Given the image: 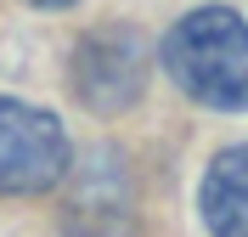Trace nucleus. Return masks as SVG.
I'll return each instance as SVG.
<instances>
[{
    "mask_svg": "<svg viewBox=\"0 0 248 237\" xmlns=\"http://www.w3.org/2000/svg\"><path fill=\"white\" fill-rule=\"evenodd\" d=\"M158 63L192 102L215 113H248V23L232 6L186 12L164 34Z\"/></svg>",
    "mask_w": 248,
    "mask_h": 237,
    "instance_id": "nucleus-1",
    "label": "nucleus"
},
{
    "mask_svg": "<svg viewBox=\"0 0 248 237\" xmlns=\"http://www.w3.org/2000/svg\"><path fill=\"white\" fill-rule=\"evenodd\" d=\"M198 209L209 237H248V142L220 147L203 170Z\"/></svg>",
    "mask_w": 248,
    "mask_h": 237,
    "instance_id": "nucleus-4",
    "label": "nucleus"
},
{
    "mask_svg": "<svg viewBox=\"0 0 248 237\" xmlns=\"http://www.w3.org/2000/svg\"><path fill=\"white\" fill-rule=\"evenodd\" d=\"M34 6H74V0H34Z\"/></svg>",
    "mask_w": 248,
    "mask_h": 237,
    "instance_id": "nucleus-5",
    "label": "nucleus"
},
{
    "mask_svg": "<svg viewBox=\"0 0 248 237\" xmlns=\"http://www.w3.org/2000/svg\"><path fill=\"white\" fill-rule=\"evenodd\" d=\"M68 175V130L57 113L0 96V192L34 198Z\"/></svg>",
    "mask_w": 248,
    "mask_h": 237,
    "instance_id": "nucleus-2",
    "label": "nucleus"
},
{
    "mask_svg": "<svg viewBox=\"0 0 248 237\" xmlns=\"http://www.w3.org/2000/svg\"><path fill=\"white\" fill-rule=\"evenodd\" d=\"M141 79H147V46L141 34L130 29H102L91 40H79V57H74V91L85 108H130L141 96Z\"/></svg>",
    "mask_w": 248,
    "mask_h": 237,
    "instance_id": "nucleus-3",
    "label": "nucleus"
}]
</instances>
